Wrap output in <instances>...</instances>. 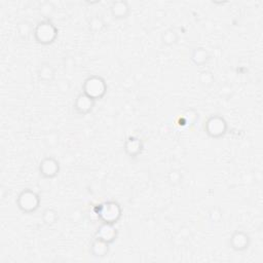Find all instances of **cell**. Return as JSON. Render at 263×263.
<instances>
[{"label": "cell", "instance_id": "obj_1", "mask_svg": "<svg viewBox=\"0 0 263 263\" xmlns=\"http://www.w3.org/2000/svg\"><path fill=\"white\" fill-rule=\"evenodd\" d=\"M58 28L49 19L38 22L33 31L35 41L41 45H49L54 43L58 37Z\"/></svg>", "mask_w": 263, "mask_h": 263}, {"label": "cell", "instance_id": "obj_2", "mask_svg": "<svg viewBox=\"0 0 263 263\" xmlns=\"http://www.w3.org/2000/svg\"><path fill=\"white\" fill-rule=\"evenodd\" d=\"M95 212L102 223L108 224H116L122 216L121 206L115 201L100 204L95 208Z\"/></svg>", "mask_w": 263, "mask_h": 263}, {"label": "cell", "instance_id": "obj_3", "mask_svg": "<svg viewBox=\"0 0 263 263\" xmlns=\"http://www.w3.org/2000/svg\"><path fill=\"white\" fill-rule=\"evenodd\" d=\"M40 203L41 200L39 194L29 188L23 189L16 201L18 209L25 214H32L36 212L40 207Z\"/></svg>", "mask_w": 263, "mask_h": 263}, {"label": "cell", "instance_id": "obj_4", "mask_svg": "<svg viewBox=\"0 0 263 263\" xmlns=\"http://www.w3.org/2000/svg\"><path fill=\"white\" fill-rule=\"evenodd\" d=\"M83 93L95 101L101 100L107 93V84L102 76L91 75L83 84Z\"/></svg>", "mask_w": 263, "mask_h": 263}, {"label": "cell", "instance_id": "obj_5", "mask_svg": "<svg viewBox=\"0 0 263 263\" xmlns=\"http://www.w3.org/2000/svg\"><path fill=\"white\" fill-rule=\"evenodd\" d=\"M228 130V123L226 119L219 115L215 114L210 116L205 123L206 134L212 139L223 138Z\"/></svg>", "mask_w": 263, "mask_h": 263}, {"label": "cell", "instance_id": "obj_6", "mask_svg": "<svg viewBox=\"0 0 263 263\" xmlns=\"http://www.w3.org/2000/svg\"><path fill=\"white\" fill-rule=\"evenodd\" d=\"M39 174L44 179H54L56 178L61 170L60 163L57 159L52 156H46L41 160L39 167Z\"/></svg>", "mask_w": 263, "mask_h": 263}, {"label": "cell", "instance_id": "obj_7", "mask_svg": "<svg viewBox=\"0 0 263 263\" xmlns=\"http://www.w3.org/2000/svg\"><path fill=\"white\" fill-rule=\"evenodd\" d=\"M251 245V236L248 232L244 230H235L230 239H229V246L232 250L236 252L246 251Z\"/></svg>", "mask_w": 263, "mask_h": 263}, {"label": "cell", "instance_id": "obj_8", "mask_svg": "<svg viewBox=\"0 0 263 263\" xmlns=\"http://www.w3.org/2000/svg\"><path fill=\"white\" fill-rule=\"evenodd\" d=\"M96 105V101L86 95L85 93H81L75 98L73 109L76 114L78 115H87L91 113Z\"/></svg>", "mask_w": 263, "mask_h": 263}, {"label": "cell", "instance_id": "obj_9", "mask_svg": "<svg viewBox=\"0 0 263 263\" xmlns=\"http://www.w3.org/2000/svg\"><path fill=\"white\" fill-rule=\"evenodd\" d=\"M144 149V144L142 140L135 136H129L126 138L123 144V150L124 153L130 157V159H136L138 157Z\"/></svg>", "mask_w": 263, "mask_h": 263}, {"label": "cell", "instance_id": "obj_10", "mask_svg": "<svg viewBox=\"0 0 263 263\" xmlns=\"http://www.w3.org/2000/svg\"><path fill=\"white\" fill-rule=\"evenodd\" d=\"M96 238L101 239L111 245L118 238V230L115 227V224L102 223L96 231Z\"/></svg>", "mask_w": 263, "mask_h": 263}, {"label": "cell", "instance_id": "obj_11", "mask_svg": "<svg viewBox=\"0 0 263 263\" xmlns=\"http://www.w3.org/2000/svg\"><path fill=\"white\" fill-rule=\"evenodd\" d=\"M110 14L114 20H125L130 14V7L127 2H113L110 5Z\"/></svg>", "mask_w": 263, "mask_h": 263}, {"label": "cell", "instance_id": "obj_12", "mask_svg": "<svg viewBox=\"0 0 263 263\" xmlns=\"http://www.w3.org/2000/svg\"><path fill=\"white\" fill-rule=\"evenodd\" d=\"M190 59L197 67H203V66L209 63L211 55L205 47H195L192 49Z\"/></svg>", "mask_w": 263, "mask_h": 263}, {"label": "cell", "instance_id": "obj_13", "mask_svg": "<svg viewBox=\"0 0 263 263\" xmlns=\"http://www.w3.org/2000/svg\"><path fill=\"white\" fill-rule=\"evenodd\" d=\"M110 244L107 242L95 238L91 244V254L96 258H104L109 254L110 251Z\"/></svg>", "mask_w": 263, "mask_h": 263}, {"label": "cell", "instance_id": "obj_14", "mask_svg": "<svg viewBox=\"0 0 263 263\" xmlns=\"http://www.w3.org/2000/svg\"><path fill=\"white\" fill-rule=\"evenodd\" d=\"M37 77L39 82L51 83L56 77V69L54 66L47 62L42 63L37 70Z\"/></svg>", "mask_w": 263, "mask_h": 263}, {"label": "cell", "instance_id": "obj_15", "mask_svg": "<svg viewBox=\"0 0 263 263\" xmlns=\"http://www.w3.org/2000/svg\"><path fill=\"white\" fill-rule=\"evenodd\" d=\"M179 38H180L179 33L173 28H169V29L165 30L161 35V40H162L163 44L166 46L176 45L179 41Z\"/></svg>", "mask_w": 263, "mask_h": 263}, {"label": "cell", "instance_id": "obj_16", "mask_svg": "<svg viewBox=\"0 0 263 263\" xmlns=\"http://www.w3.org/2000/svg\"><path fill=\"white\" fill-rule=\"evenodd\" d=\"M106 28V23L103 20V18L99 16H95L90 19L88 23V29L92 33H101L105 30Z\"/></svg>", "mask_w": 263, "mask_h": 263}, {"label": "cell", "instance_id": "obj_17", "mask_svg": "<svg viewBox=\"0 0 263 263\" xmlns=\"http://www.w3.org/2000/svg\"><path fill=\"white\" fill-rule=\"evenodd\" d=\"M59 220V214L55 209H45L42 213V221L47 226L55 225Z\"/></svg>", "mask_w": 263, "mask_h": 263}, {"label": "cell", "instance_id": "obj_18", "mask_svg": "<svg viewBox=\"0 0 263 263\" xmlns=\"http://www.w3.org/2000/svg\"><path fill=\"white\" fill-rule=\"evenodd\" d=\"M17 30H18V34H19L23 39H27L31 34H33L34 28L32 27V25H31L29 22L23 21V22H21V23L18 24Z\"/></svg>", "mask_w": 263, "mask_h": 263}, {"label": "cell", "instance_id": "obj_19", "mask_svg": "<svg viewBox=\"0 0 263 263\" xmlns=\"http://www.w3.org/2000/svg\"><path fill=\"white\" fill-rule=\"evenodd\" d=\"M55 9H56V7L54 6V4L49 3V2H44V3H42V4L40 5V7H39L40 14H41L44 18H46V19H48V18L54 14Z\"/></svg>", "mask_w": 263, "mask_h": 263}, {"label": "cell", "instance_id": "obj_20", "mask_svg": "<svg viewBox=\"0 0 263 263\" xmlns=\"http://www.w3.org/2000/svg\"><path fill=\"white\" fill-rule=\"evenodd\" d=\"M183 176L180 171L178 170H173L168 174V181L171 185H178L182 182Z\"/></svg>", "mask_w": 263, "mask_h": 263}, {"label": "cell", "instance_id": "obj_21", "mask_svg": "<svg viewBox=\"0 0 263 263\" xmlns=\"http://www.w3.org/2000/svg\"><path fill=\"white\" fill-rule=\"evenodd\" d=\"M200 82L204 87H210L214 83V75L210 71H203L200 75Z\"/></svg>", "mask_w": 263, "mask_h": 263}, {"label": "cell", "instance_id": "obj_22", "mask_svg": "<svg viewBox=\"0 0 263 263\" xmlns=\"http://www.w3.org/2000/svg\"><path fill=\"white\" fill-rule=\"evenodd\" d=\"M233 91H232V88L230 86H223L221 89H220V95L222 97H225V98H229L231 95H232Z\"/></svg>", "mask_w": 263, "mask_h": 263}]
</instances>
